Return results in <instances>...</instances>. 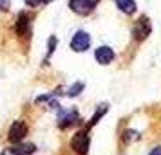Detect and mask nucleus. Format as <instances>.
<instances>
[{
	"instance_id": "9b49d317",
	"label": "nucleus",
	"mask_w": 161,
	"mask_h": 155,
	"mask_svg": "<svg viewBox=\"0 0 161 155\" xmlns=\"http://www.w3.org/2000/svg\"><path fill=\"white\" fill-rule=\"evenodd\" d=\"M81 90H83V83L78 81V83H74L73 87H69V90H67V96H69V97H76Z\"/></svg>"
},
{
	"instance_id": "ddd939ff",
	"label": "nucleus",
	"mask_w": 161,
	"mask_h": 155,
	"mask_svg": "<svg viewBox=\"0 0 161 155\" xmlns=\"http://www.w3.org/2000/svg\"><path fill=\"white\" fill-rule=\"evenodd\" d=\"M105 112H107V105H103V108H102V110H98V112L94 114V117L91 119V125H96V123H98V119L102 117V116L105 114Z\"/></svg>"
},
{
	"instance_id": "9d476101",
	"label": "nucleus",
	"mask_w": 161,
	"mask_h": 155,
	"mask_svg": "<svg viewBox=\"0 0 161 155\" xmlns=\"http://www.w3.org/2000/svg\"><path fill=\"white\" fill-rule=\"evenodd\" d=\"M15 150L18 155H31L35 152V144H31V142H18V144H15Z\"/></svg>"
},
{
	"instance_id": "4468645a",
	"label": "nucleus",
	"mask_w": 161,
	"mask_h": 155,
	"mask_svg": "<svg viewBox=\"0 0 161 155\" xmlns=\"http://www.w3.org/2000/svg\"><path fill=\"white\" fill-rule=\"evenodd\" d=\"M0 155H18V153H16L15 146H13V148H6V150H4V152H2Z\"/></svg>"
},
{
	"instance_id": "a211bd4d",
	"label": "nucleus",
	"mask_w": 161,
	"mask_h": 155,
	"mask_svg": "<svg viewBox=\"0 0 161 155\" xmlns=\"http://www.w3.org/2000/svg\"><path fill=\"white\" fill-rule=\"evenodd\" d=\"M49 2H53V0H42V4H49Z\"/></svg>"
},
{
	"instance_id": "1a4fd4ad",
	"label": "nucleus",
	"mask_w": 161,
	"mask_h": 155,
	"mask_svg": "<svg viewBox=\"0 0 161 155\" xmlns=\"http://www.w3.org/2000/svg\"><path fill=\"white\" fill-rule=\"evenodd\" d=\"M27 31H29V18L25 16V13H20L18 22H16V33H18L20 36H25Z\"/></svg>"
},
{
	"instance_id": "2eb2a0df",
	"label": "nucleus",
	"mask_w": 161,
	"mask_h": 155,
	"mask_svg": "<svg viewBox=\"0 0 161 155\" xmlns=\"http://www.w3.org/2000/svg\"><path fill=\"white\" fill-rule=\"evenodd\" d=\"M27 6H31V8H36V6H40L42 4V0H24Z\"/></svg>"
},
{
	"instance_id": "f3484780",
	"label": "nucleus",
	"mask_w": 161,
	"mask_h": 155,
	"mask_svg": "<svg viewBox=\"0 0 161 155\" xmlns=\"http://www.w3.org/2000/svg\"><path fill=\"white\" fill-rule=\"evenodd\" d=\"M148 155H161V146L152 148V150H150V153H148Z\"/></svg>"
},
{
	"instance_id": "20e7f679",
	"label": "nucleus",
	"mask_w": 161,
	"mask_h": 155,
	"mask_svg": "<svg viewBox=\"0 0 161 155\" xmlns=\"http://www.w3.org/2000/svg\"><path fill=\"white\" fill-rule=\"evenodd\" d=\"M98 2L100 0H71L69 2V8L73 9L76 15H89L96 8Z\"/></svg>"
},
{
	"instance_id": "f257e3e1",
	"label": "nucleus",
	"mask_w": 161,
	"mask_h": 155,
	"mask_svg": "<svg viewBox=\"0 0 161 155\" xmlns=\"http://www.w3.org/2000/svg\"><path fill=\"white\" fill-rule=\"evenodd\" d=\"M25 135H27V125H25L24 121H15L13 125L9 126V132H8L9 142L18 144V142H22V141H24Z\"/></svg>"
},
{
	"instance_id": "39448f33",
	"label": "nucleus",
	"mask_w": 161,
	"mask_h": 155,
	"mask_svg": "<svg viewBox=\"0 0 161 155\" xmlns=\"http://www.w3.org/2000/svg\"><path fill=\"white\" fill-rule=\"evenodd\" d=\"M150 29H152L150 27V22L147 18H139V20H136L134 27H132V34H134V38L138 42H141V40H145L150 34Z\"/></svg>"
},
{
	"instance_id": "423d86ee",
	"label": "nucleus",
	"mask_w": 161,
	"mask_h": 155,
	"mask_svg": "<svg viewBox=\"0 0 161 155\" xmlns=\"http://www.w3.org/2000/svg\"><path fill=\"white\" fill-rule=\"evenodd\" d=\"M94 58L100 65H109L110 61L114 59V51L110 49L109 45H102L94 51Z\"/></svg>"
},
{
	"instance_id": "f8f14e48",
	"label": "nucleus",
	"mask_w": 161,
	"mask_h": 155,
	"mask_svg": "<svg viewBox=\"0 0 161 155\" xmlns=\"http://www.w3.org/2000/svg\"><path fill=\"white\" fill-rule=\"evenodd\" d=\"M56 45H58V40H56L54 36H51V38H49V47H47V49H49V51H47V56H51L53 52H54Z\"/></svg>"
},
{
	"instance_id": "6e6552de",
	"label": "nucleus",
	"mask_w": 161,
	"mask_h": 155,
	"mask_svg": "<svg viewBox=\"0 0 161 155\" xmlns=\"http://www.w3.org/2000/svg\"><path fill=\"white\" fill-rule=\"evenodd\" d=\"M116 6L121 13H125V15H134L136 9H138V6H136L134 0H116Z\"/></svg>"
},
{
	"instance_id": "0eeeda50",
	"label": "nucleus",
	"mask_w": 161,
	"mask_h": 155,
	"mask_svg": "<svg viewBox=\"0 0 161 155\" xmlns=\"http://www.w3.org/2000/svg\"><path fill=\"white\" fill-rule=\"evenodd\" d=\"M76 121H78V112L76 110H65L62 116H60L58 125H60V128H67V126L74 125Z\"/></svg>"
},
{
	"instance_id": "f03ea898",
	"label": "nucleus",
	"mask_w": 161,
	"mask_h": 155,
	"mask_svg": "<svg viewBox=\"0 0 161 155\" xmlns=\"http://www.w3.org/2000/svg\"><path fill=\"white\" fill-rule=\"evenodd\" d=\"M91 47V36L85 31H78L71 40V49L74 52H85Z\"/></svg>"
},
{
	"instance_id": "7ed1b4c3",
	"label": "nucleus",
	"mask_w": 161,
	"mask_h": 155,
	"mask_svg": "<svg viewBox=\"0 0 161 155\" xmlns=\"http://www.w3.org/2000/svg\"><path fill=\"white\" fill-rule=\"evenodd\" d=\"M71 148H73L74 152L78 155H87L89 152V135L87 132H78L76 135L73 137V141H71Z\"/></svg>"
},
{
	"instance_id": "dca6fc26",
	"label": "nucleus",
	"mask_w": 161,
	"mask_h": 155,
	"mask_svg": "<svg viewBox=\"0 0 161 155\" xmlns=\"http://www.w3.org/2000/svg\"><path fill=\"white\" fill-rule=\"evenodd\" d=\"M9 9V0H0V11H8Z\"/></svg>"
}]
</instances>
